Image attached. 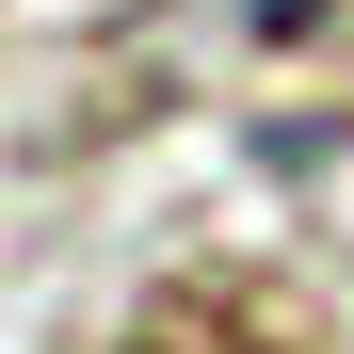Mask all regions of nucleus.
<instances>
[{
	"label": "nucleus",
	"instance_id": "f257e3e1",
	"mask_svg": "<svg viewBox=\"0 0 354 354\" xmlns=\"http://www.w3.org/2000/svg\"><path fill=\"white\" fill-rule=\"evenodd\" d=\"M145 354H177V338H145Z\"/></svg>",
	"mask_w": 354,
	"mask_h": 354
}]
</instances>
